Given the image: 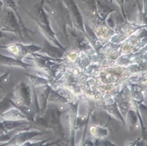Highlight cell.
Instances as JSON below:
<instances>
[{"mask_svg": "<svg viewBox=\"0 0 147 146\" xmlns=\"http://www.w3.org/2000/svg\"><path fill=\"white\" fill-rule=\"evenodd\" d=\"M0 30L15 33L19 32V25L17 22L16 17L13 10L11 9L6 8L4 11L0 21Z\"/></svg>", "mask_w": 147, "mask_h": 146, "instance_id": "1", "label": "cell"}, {"mask_svg": "<svg viewBox=\"0 0 147 146\" xmlns=\"http://www.w3.org/2000/svg\"><path fill=\"white\" fill-rule=\"evenodd\" d=\"M43 133L38 131L19 132L12 136V138L6 143L0 144V146H20L26 142L43 135Z\"/></svg>", "mask_w": 147, "mask_h": 146, "instance_id": "2", "label": "cell"}, {"mask_svg": "<svg viewBox=\"0 0 147 146\" xmlns=\"http://www.w3.org/2000/svg\"><path fill=\"white\" fill-rule=\"evenodd\" d=\"M0 64L7 66H21L25 68V63L14 58L8 57L0 53Z\"/></svg>", "mask_w": 147, "mask_h": 146, "instance_id": "3", "label": "cell"}, {"mask_svg": "<svg viewBox=\"0 0 147 146\" xmlns=\"http://www.w3.org/2000/svg\"><path fill=\"white\" fill-rule=\"evenodd\" d=\"M107 130L97 126H92L90 127V135L96 139H102L107 135Z\"/></svg>", "mask_w": 147, "mask_h": 146, "instance_id": "4", "label": "cell"}, {"mask_svg": "<svg viewBox=\"0 0 147 146\" xmlns=\"http://www.w3.org/2000/svg\"><path fill=\"white\" fill-rule=\"evenodd\" d=\"M49 140H43V141H40V142H35V143H31V142L28 141L26 143H25L24 144H22V145L20 146H52L53 144L55 143H59L60 140H58V141L54 142V143H49L48 141Z\"/></svg>", "mask_w": 147, "mask_h": 146, "instance_id": "5", "label": "cell"}, {"mask_svg": "<svg viewBox=\"0 0 147 146\" xmlns=\"http://www.w3.org/2000/svg\"><path fill=\"white\" fill-rule=\"evenodd\" d=\"M2 1L5 7L9 8V9L13 10L16 13V15H18V17H19L18 14V7H17L16 3H15L14 0H2Z\"/></svg>", "mask_w": 147, "mask_h": 146, "instance_id": "6", "label": "cell"}, {"mask_svg": "<svg viewBox=\"0 0 147 146\" xmlns=\"http://www.w3.org/2000/svg\"><path fill=\"white\" fill-rule=\"evenodd\" d=\"M9 103H11V101L8 98L7 96L6 97H5L2 101L0 102V115L6 112L5 110L8 107V105H9Z\"/></svg>", "mask_w": 147, "mask_h": 146, "instance_id": "7", "label": "cell"}, {"mask_svg": "<svg viewBox=\"0 0 147 146\" xmlns=\"http://www.w3.org/2000/svg\"><path fill=\"white\" fill-rule=\"evenodd\" d=\"M126 146H147V144L144 140L138 138L136 140L127 142Z\"/></svg>", "mask_w": 147, "mask_h": 146, "instance_id": "8", "label": "cell"}, {"mask_svg": "<svg viewBox=\"0 0 147 146\" xmlns=\"http://www.w3.org/2000/svg\"><path fill=\"white\" fill-rule=\"evenodd\" d=\"M100 146H116L109 140H103L100 143Z\"/></svg>", "mask_w": 147, "mask_h": 146, "instance_id": "9", "label": "cell"}, {"mask_svg": "<svg viewBox=\"0 0 147 146\" xmlns=\"http://www.w3.org/2000/svg\"><path fill=\"white\" fill-rule=\"evenodd\" d=\"M8 75H9V72H8V73H5V74L2 75V76H0V89H1V87H2V84H3L4 82L6 81L7 77L8 76Z\"/></svg>", "mask_w": 147, "mask_h": 146, "instance_id": "10", "label": "cell"}, {"mask_svg": "<svg viewBox=\"0 0 147 146\" xmlns=\"http://www.w3.org/2000/svg\"><path fill=\"white\" fill-rule=\"evenodd\" d=\"M115 1L119 5L121 10H122V12L124 14V2H125V0H115Z\"/></svg>", "mask_w": 147, "mask_h": 146, "instance_id": "11", "label": "cell"}, {"mask_svg": "<svg viewBox=\"0 0 147 146\" xmlns=\"http://www.w3.org/2000/svg\"><path fill=\"white\" fill-rule=\"evenodd\" d=\"M77 57V54H74V53H71V54L69 55V59H71V61L74 60Z\"/></svg>", "mask_w": 147, "mask_h": 146, "instance_id": "12", "label": "cell"}, {"mask_svg": "<svg viewBox=\"0 0 147 146\" xmlns=\"http://www.w3.org/2000/svg\"><path fill=\"white\" fill-rule=\"evenodd\" d=\"M4 6L3 5V2H2V0H0V13H1V12H2V7Z\"/></svg>", "mask_w": 147, "mask_h": 146, "instance_id": "13", "label": "cell"}, {"mask_svg": "<svg viewBox=\"0 0 147 146\" xmlns=\"http://www.w3.org/2000/svg\"><path fill=\"white\" fill-rule=\"evenodd\" d=\"M3 37H5V35H3V34H2V31L0 30V38H2Z\"/></svg>", "mask_w": 147, "mask_h": 146, "instance_id": "14", "label": "cell"}]
</instances>
